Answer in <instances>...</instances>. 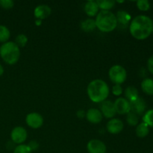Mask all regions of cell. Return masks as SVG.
I'll list each match as a JSON object with an SVG mask.
<instances>
[{
	"label": "cell",
	"mask_w": 153,
	"mask_h": 153,
	"mask_svg": "<svg viewBox=\"0 0 153 153\" xmlns=\"http://www.w3.org/2000/svg\"><path fill=\"white\" fill-rule=\"evenodd\" d=\"M108 131L110 134H117L120 133L124 128L123 123L122 120L117 118H112L111 120L108 122L107 126H106Z\"/></svg>",
	"instance_id": "cell-12"
},
{
	"label": "cell",
	"mask_w": 153,
	"mask_h": 153,
	"mask_svg": "<svg viewBox=\"0 0 153 153\" xmlns=\"http://www.w3.org/2000/svg\"><path fill=\"white\" fill-rule=\"evenodd\" d=\"M96 1L98 4L99 8L102 9V10H109L113 8L116 4V1L114 0H97Z\"/></svg>",
	"instance_id": "cell-20"
},
{
	"label": "cell",
	"mask_w": 153,
	"mask_h": 153,
	"mask_svg": "<svg viewBox=\"0 0 153 153\" xmlns=\"http://www.w3.org/2000/svg\"><path fill=\"white\" fill-rule=\"evenodd\" d=\"M137 7L142 11H146L150 8V3L148 0H138L137 1Z\"/></svg>",
	"instance_id": "cell-26"
},
{
	"label": "cell",
	"mask_w": 153,
	"mask_h": 153,
	"mask_svg": "<svg viewBox=\"0 0 153 153\" xmlns=\"http://www.w3.org/2000/svg\"><path fill=\"white\" fill-rule=\"evenodd\" d=\"M100 111H101L102 116L106 118H111V119H112L117 114L114 102L107 100L101 102Z\"/></svg>",
	"instance_id": "cell-9"
},
{
	"label": "cell",
	"mask_w": 153,
	"mask_h": 153,
	"mask_svg": "<svg viewBox=\"0 0 153 153\" xmlns=\"http://www.w3.org/2000/svg\"><path fill=\"white\" fill-rule=\"evenodd\" d=\"M112 93L114 96H120L123 94V88L120 85H114L112 88Z\"/></svg>",
	"instance_id": "cell-29"
},
{
	"label": "cell",
	"mask_w": 153,
	"mask_h": 153,
	"mask_svg": "<svg viewBox=\"0 0 153 153\" xmlns=\"http://www.w3.org/2000/svg\"><path fill=\"white\" fill-rule=\"evenodd\" d=\"M99 6L96 1H87L85 5V11L89 16H97L99 13Z\"/></svg>",
	"instance_id": "cell-15"
},
{
	"label": "cell",
	"mask_w": 153,
	"mask_h": 153,
	"mask_svg": "<svg viewBox=\"0 0 153 153\" xmlns=\"http://www.w3.org/2000/svg\"><path fill=\"white\" fill-rule=\"evenodd\" d=\"M96 25L102 32H111L117 26V20L114 13L110 10H100L95 19Z\"/></svg>",
	"instance_id": "cell-3"
},
{
	"label": "cell",
	"mask_w": 153,
	"mask_h": 153,
	"mask_svg": "<svg viewBox=\"0 0 153 153\" xmlns=\"http://www.w3.org/2000/svg\"><path fill=\"white\" fill-rule=\"evenodd\" d=\"M125 96L126 99L128 102H131L133 100H135L139 97L138 91L136 88L133 86H128L126 89L125 90Z\"/></svg>",
	"instance_id": "cell-18"
},
{
	"label": "cell",
	"mask_w": 153,
	"mask_h": 153,
	"mask_svg": "<svg viewBox=\"0 0 153 153\" xmlns=\"http://www.w3.org/2000/svg\"><path fill=\"white\" fill-rule=\"evenodd\" d=\"M97 28L95 19L88 18L81 22V28L85 32H91Z\"/></svg>",
	"instance_id": "cell-17"
},
{
	"label": "cell",
	"mask_w": 153,
	"mask_h": 153,
	"mask_svg": "<svg viewBox=\"0 0 153 153\" xmlns=\"http://www.w3.org/2000/svg\"><path fill=\"white\" fill-rule=\"evenodd\" d=\"M36 24H37V25H40V24H41V20H40V19H37V20H36Z\"/></svg>",
	"instance_id": "cell-34"
},
{
	"label": "cell",
	"mask_w": 153,
	"mask_h": 153,
	"mask_svg": "<svg viewBox=\"0 0 153 153\" xmlns=\"http://www.w3.org/2000/svg\"><path fill=\"white\" fill-rule=\"evenodd\" d=\"M28 136V133L25 128L21 126H16L13 128L10 133V138L12 142L16 144H22L25 141Z\"/></svg>",
	"instance_id": "cell-6"
},
{
	"label": "cell",
	"mask_w": 153,
	"mask_h": 153,
	"mask_svg": "<svg viewBox=\"0 0 153 153\" xmlns=\"http://www.w3.org/2000/svg\"><path fill=\"white\" fill-rule=\"evenodd\" d=\"M76 116L80 118V119H82V118H84L86 116V112L84 110H79L76 112Z\"/></svg>",
	"instance_id": "cell-32"
},
{
	"label": "cell",
	"mask_w": 153,
	"mask_h": 153,
	"mask_svg": "<svg viewBox=\"0 0 153 153\" xmlns=\"http://www.w3.org/2000/svg\"><path fill=\"white\" fill-rule=\"evenodd\" d=\"M115 16H116L117 22H120L121 25H128L131 20V15L123 10H119Z\"/></svg>",
	"instance_id": "cell-16"
},
{
	"label": "cell",
	"mask_w": 153,
	"mask_h": 153,
	"mask_svg": "<svg viewBox=\"0 0 153 153\" xmlns=\"http://www.w3.org/2000/svg\"><path fill=\"white\" fill-rule=\"evenodd\" d=\"M0 56L6 64L13 65L20 57L19 48L14 42L7 41L0 46Z\"/></svg>",
	"instance_id": "cell-4"
},
{
	"label": "cell",
	"mask_w": 153,
	"mask_h": 153,
	"mask_svg": "<svg viewBox=\"0 0 153 153\" xmlns=\"http://www.w3.org/2000/svg\"><path fill=\"white\" fill-rule=\"evenodd\" d=\"M147 67H148V70H149V71L152 74H153V55H152V56L148 59Z\"/></svg>",
	"instance_id": "cell-31"
},
{
	"label": "cell",
	"mask_w": 153,
	"mask_h": 153,
	"mask_svg": "<svg viewBox=\"0 0 153 153\" xmlns=\"http://www.w3.org/2000/svg\"><path fill=\"white\" fill-rule=\"evenodd\" d=\"M86 118L88 121L94 124H98L102 120V114L100 110L97 108H90L86 112Z\"/></svg>",
	"instance_id": "cell-14"
},
{
	"label": "cell",
	"mask_w": 153,
	"mask_h": 153,
	"mask_svg": "<svg viewBox=\"0 0 153 153\" xmlns=\"http://www.w3.org/2000/svg\"><path fill=\"white\" fill-rule=\"evenodd\" d=\"M126 121L128 125H130L131 126H137V123H138L139 117L136 114L129 111L127 114Z\"/></svg>",
	"instance_id": "cell-23"
},
{
	"label": "cell",
	"mask_w": 153,
	"mask_h": 153,
	"mask_svg": "<svg viewBox=\"0 0 153 153\" xmlns=\"http://www.w3.org/2000/svg\"><path fill=\"white\" fill-rule=\"evenodd\" d=\"M110 80L115 85H121L126 80L127 73L126 69L121 65H114L108 72Z\"/></svg>",
	"instance_id": "cell-5"
},
{
	"label": "cell",
	"mask_w": 153,
	"mask_h": 153,
	"mask_svg": "<svg viewBox=\"0 0 153 153\" xmlns=\"http://www.w3.org/2000/svg\"><path fill=\"white\" fill-rule=\"evenodd\" d=\"M14 5L12 0H0V6L4 9H10Z\"/></svg>",
	"instance_id": "cell-28"
},
{
	"label": "cell",
	"mask_w": 153,
	"mask_h": 153,
	"mask_svg": "<svg viewBox=\"0 0 153 153\" xmlns=\"http://www.w3.org/2000/svg\"><path fill=\"white\" fill-rule=\"evenodd\" d=\"M130 103V111L138 115H141L144 113L146 108V104L145 100L141 97H138L135 100L129 102Z\"/></svg>",
	"instance_id": "cell-10"
},
{
	"label": "cell",
	"mask_w": 153,
	"mask_h": 153,
	"mask_svg": "<svg viewBox=\"0 0 153 153\" xmlns=\"http://www.w3.org/2000/svg\"><path fill=\"white\" fill-rule=\"evenodd\" d=\"M114 104L116 113L119 114H127L130 111V103L126 98L120 97L115 100Z\"/></svg>",
	"instance_id": "cell-11"
},
{
	"label": "cell",
	"mask_w": 153,
	"mask_h": 153,
	"mask_svg": "<svg viewBox=\"0 0 153 153\" xmlns=\"http://www.w3.org/2000/svg\"><path fill=\"white\" fill-rule=\"evenodd\" d=\"M52 9L46 4H39L34 9V16L37 19H44L51 14Z\"/></svg>",
	"instance_id": "cell-13"
},
{
	"label": "cell",
	"mask_w": 153,
	"mask_h": 153,
	"mask_svg": "<svg viewBox=\"0 0 153 153\" xmlns=\"http://www.w3.org/2000/svg\"><path fill=\"white\" fill-rule=\"evenodd\" d=\"M153 21L146 15H138L131 20L129 31L131 36L137 40H144L152 34Z\"/></svg>",
	"instance_id": "cell-1"
},
{
	"label": "cell",
	"mask_w": 153,
	"mask_h": 153,
	"mask_svg": "<svg viewBox=\"0 0 153 153\" xmlns=\"http://www.w3.org/2000/svg\"><path fill=\"white\" fill-rule=\"evenodd\" d=\"M143 120L148 126L153 127V110H149L145 113L143 117Z\"/></svg>",
	"instance_id": "cell-25"
},
{
	"label": "cell",
	"mask_w": 153,
	"mask_h": 153,
	"mask_svg": "<svg viewBox=\"0 0 153 153\" xmlns=\"http://www.w3.org/2000/svg\"><path fill=\"white\" fill-rule=\"evenodd\" d=\"M27 42H28V37H27V36L24 34H18V35L16 36L14 43H16L19 48L24 47V46L27 44Z\"/></svg>",
	"instance_id": "cell-24"
},
{
	"label": "cell",
	"mask_w": 153,
	"mask_h": 153,
	"mask_svg": "<svg viewBox=\"0 0 153 153\" xmlns=\"http://www.w3.org/2000/svg\"><path fill=\"white\" fill-rule=\"evenodd\" d=\"M149 131V126L146 125L145 123H141L139 125H137V128H136V134L138 137L143 138L146 136L148 135Z\"/></svg>",
	"instance_id": "cell-21"
},
{
	"label": "cell",
	"mask_w": 153,
	"mask_h": 153,
	"mask_svg": "<svg viewBox=\"0 0 153 153\" xmlns=\"http://www.w3.org/2000/svg\"><path fill=\"white\" fill-rule=\"evenodd\" d=\"M152 34H153V28H152Z\"/></svg>",
	"instance_id": "cell-35"
},
{
	"label": "cell",
	"mask_w": 153,
	"mask_h": 153,
	"mask_svg": "<svg viewBox=\"0 0 153 153\" xmlns=\"http://www.w3.org/2000/svg\"><path fill=\"white\" fill-rule=\"evenodd\" d=\"M10 36V30L4 25H0V43H4L8 41Z\"/></svg>",
	"instance_id": "cell-22"
},
{
	"label": "cell",
	"mask_w": 153,
	"mask_h": 153,
	"mask_svg": "<svg viewBox=\"0 0 153 153\" xmlns=\"http://www.w3.org/2000/svg\"><path fill=\"white\" fill-rule=\"evenodd\" d=\"M3 73H4V68H3L2 66L0 64V76H2Z\"/></svg>",
	"instance_id": "cell-33"
},
{
	"label": "cell",
	"mask_w": 153,
	"mask_h": 153,
	"mask_svg": "<svg viewBox=\"0 0 153 153\" xmlns=\"http://www.w3.org/2000/svg\"><path fill=\"white\" fill-rule=\"evenodd\" d=\"M13 153H31V150L28 145L20 144L14 148Z\"/></svg>",
	"instance_id": "cell-27"
},
{
	"label": "cell",
	"mask_w": 153,
	"mask_h": 153,
	"mask_svg": "<svg viewBox=\"0 0 153 153\" xmlns=\"http://www.w3.org/2000/svg\"><path fill=\"white\" fill-rule=\"evenodd\" d=\"M141 88L145 94L153 95V79L149 78L143 79L141 82Z\"/></svg>",
	"instance_id": "cell-19"
},
{
	"label": "cell",
	"mask_w": 153,
	"mask_h": 153,
	"mask_svg": "<svg viewBox=\"0 0 153 153\" xmlns=\"http://www.w3.org/2000/svg\"><path fill=\"white\" fill-rule=\"evenodd\" d=\"M28 146L30 148V149L32 151H36L39 147V143H37L36 140H31L29 142V143L28 144Z\"/></svg>",
	"instance_id": "cell-30"
},
{
	"label": "cell",
	"mask_w": 153,
	"mask_h": 153,
	"mask_svg": "<svg viewBox=\"0 0 153 153\" xmlns=\"http://www.w3.org/2000/svg\"><path fill=\"white\" fill-rule=\"evenodd\" d=\"M87 149L89 153H106L107 151L104 142L97 139L90 140L87 144Z\"/></svg>",
	"instance_id": "cell-8"
},
{
	"label": "cell",
	"mask_w": 153,
	"mask_h": 153,
	"mask_svg": "<svg viewBox=\"0 0 153 153\" xmlns=\"http://www.w3.org/2000/svg\"><path fill=\"white\" fill-rule=\"evenodd\" d=\"M25 122L30 128L36 129L40 128L43 126V118L40 114L37 112H31L27 114L25 117Z\"/></svg>",
	"instance_id": "cell-7"
},
{
	"label": "cell",
	"mask_w": 153,
	"mask_h": 153,
	"mask_svg": "<svg viewBox=\"0 0 153 153\" xmlns=\"http://www.w3.org/2000/svg\"><path fill=\"white\" fill-rule=\"evenodd\" d=\"M87 92L91 101L99 103L107 100L110 90L108 85L105 81L102 79H95L89 83Z\"/></svg>",
	"instance_id": "cell-2"
}]
</instances>
